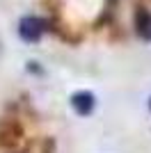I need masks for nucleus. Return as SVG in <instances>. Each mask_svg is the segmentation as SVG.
<instances>
[{
  "instance_id": "1",
  "label": "nucleus",
  "mask_w": 151,
  "mask_h": 153,
  "mask_svg": "<svg viewBox=\"0 0 151 153\" xmlns=\"http://www.w3.org/2000/svg\"><path fill=\"white\" fill-rule=\"evenodd\" d=\"M44 32H46V21H41L39 16H23L19 21V37L23 41H39Z\"/></svg>"
},
{
  "instance_id": "2",
  "label": "nucleus",
  "mask_w": 151,
  "mask_h": 153,
  "mask_svg": "<svg viewBox=\"0 0 151 153\" xmlns=\"http://www.w3.org/2000/svg\"><path fill=\"white\" fill-rule=\"evenodd\" d=\"M135 32L144 41H151V12L147 7H138L135 9Z\"/></svg>"
},
{
  "instance_id": "3",
  "label": "nucleus",
  "mask_w": 151,
  "mask_h": 153,
  "mask_svg": "<svg viewBox=\"0 0 151 153\" xmlns=\"http://www.w3.org/2000/svg\"><path fill=\"white\" fill-rule=\"evenodd\" d=\"M71 105L78 114H89L94 110V96L89 91H78V94L71 96Z\"/></svg>"
},
{
  "instance_id": "4",
  "label": "nucleus",
  "mask_w": 151,
  "mask_h": 153,
  "mask_svg": "<svg viewBox=\"0 0 151 153\" xmlns=\"http://www.w3.org/2000/svg\"><path fill=\"white\" fill-rule=\"evenodd\" d=\"M149 108H151V101H149Z\"/></svg>"
}]
</instances>
